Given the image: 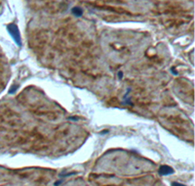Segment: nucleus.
<instances>
[{"instance_id": "f03ea898", "label": "nucleus", "mask_w": 195, "mask_h": 186, "mask_svg": "<svg viewBox=\"0 0 195 186\" xmlns=\"http://www.w3.org/2000/svg\"><path fill=\"white\" fill-rule=\"evenodd\" d=\"M174 173V170L169 166H161L158 170V173L160 175H169Z\"/></svg>"}, {"instance_id": "20e7f679", "label": "nucleus", "mask_w": 195, "mask_h": 186, "mask_svg": "<svg viewBox=\"0 0 195 186\" xmlns=\"http://www.w3.org/2000/svg\"><path fill=\"white\" fill-rule=\"evenodd\" d=\"M17 89H18V86H13V88L9 91V93H10V94H13L14 92H16Z\"/></svg>"}, {"instance_id": "f257e3e1", "label": "nucleus", "mask_w": 195, "mask_h": 186, "mask_svg": "<svg viewBox=\"0 0 195 186\" xmlns=\"http://www.w3.org/2000/svg\"><path fill=\"white\" fill-rule=\"evenodd\" d=\"M7 30H8L9 34L12 36L13 40L15 41V43L18 45V46H19V47L22 46V37H21L19 27H18L16 24H10L7 26Z\"/></svg>"}, {"instance_id": "39448f33", "label": "nucleus", "mask_w": 195, "mask_h": 186, "mask_svg": "<svg viewBox=\"0 0 195 186\" xmlns=\"http://www.w3.org/2000/svg\"><path fill=\"white\" fill-rule=\"evenodd\" d=\"M172 185H177V186H183V184H182V183H177V182H173Z\"/></svg>"}, {"instance_id": "423d86ee", "label": "nucleus", "mask_w": 195, "mask_h": 186, "mask_svg": "<svg viewBox=\"0 0 195 186\" xmlns=\"http://www.w3.org/2000/svg\"><path fill=\"white\" fill-rule=\"evenodd\" d=\"M122 76H123L122 72H119V73H118V76H119V79H122Z\"/></svg>"}, {"instance_id": "7ed1b4c3", "label": "nucleus", "mask_w": 195, "mask_h": 186, "mask_svg": "<svg viewBox=\"0 0 195 186\" xmlns=\"http://www.w3.org/2000/svg\"><path fill=\"white\" fill-rule=\"evenodd\" d=\"M72 13H73V15H75L76 17H81V16H82V14H83V11L80 8H77V7H75V8L72 9Z\"/></svg>"}]
</instances>
